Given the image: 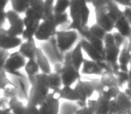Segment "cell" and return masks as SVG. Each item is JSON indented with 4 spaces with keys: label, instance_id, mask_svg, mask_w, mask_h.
<instances>
[{
    "label": "cell",
    "instance_id": "cell-1",
    "mask_svg": "<svg viewBox=\"0 0 131 114\" xmlns=\"http://www.w3.org/2000/svg\"><path fill=\"white\" fill-rule=\"evenodd\" d=\"M95 7V23L107 33H112L115 23L123 12L115 1H92L89 2Z\"/></svg>",
    "mask_w": 131,
    "mask_h": 114
},
{
    "label": "cell",
    "instance_id": "cell-2",
    "mask_svg": "<svg viewBox=\"0 0 131 114\" xmlns=\"http://www.w3.org/2000/svg\"><path fill=\"white\" fill-rule=\"evenodd\" d=\"M29 8L23 16L25 25V30L21 36L23 41L35 38V34L43 20L45 10V1L43 0H29Z\"/></svg>",
    "mask_w": 131,
    "mask_h": 114
},
{
    "label": "cell",
    "instance_id": "cell-3",
    "mask_svg": "<svg viewBox=\"0 0 131 114\" xmlns=\"http://www.w3.org/2000/svg\"><path fill=\"white\" fill-rule=\"evenodd\" d=\"M69 16L71 23L66 29L77 30L79 34L88 29V21L90 16V9L86 1H71L69 9Z\"/></svg>",
    "mask_w": 131,
    "mask_h": 114
},
{
    "label": "cell",
    "instance_id": "cell-4",
    "mask_svg": "<svg viewBox=\"0 0 131 114\" xmlns=\"http://www.w3.org/2000/svg\"><path fill=\"white\" fill-rule=\"evenodd\" d=\"M51 93L48 81V75L39 73L36 77L35 82L30 86L28 95L27 104L40 107L46 102Z\"/></svg>",
    "mask_w": 131,
    "mask_h": 114
},
{
    "label": "cell",
    "instance_id": "cell-5",
    "mask_svg": "<svg viewBox=\"0 0 131 114\" xmlns=\"http://www.w3.org/2000/svg\"><path fill=\"white\" fill-rule=\"evenodd\" d=\"M53 71L60 74L62 81V86H72L81 79L80 71H77L71 62L70 52L64 54L63 62L54 63Z\"/></svg>",
    "mask_w": 131,
    "mask_h": 114
},
{
    "label": "cell",
    "instance_id": "cell-6",
    "mask_svg": "<svg viewBox=\"0 0 131 114\" xmlns=\"http://www.w3.org/2000/svg\"><path fill=\"white\" fill-rule=\"evenodd\" d=\"M79 33L77 30L70 29H62L58 30L53 38L57 50L64 55L67 53L71 52L74 47L79 43Z\"/></svg>",
    "mask_w": 131,
    "mask_h": 114
},
{
    "label": "cell",
    "instance_id": "cell-7",
    "mask_svg": "<svg viewBox=\"0 0 131 114\" xmlns=\"http://www.w3.org/2000/svg\"><path fill=\"white\" fill-rule=\"evenodd\" d=\"M104 59L105 62L112 71L119 70L118 60L121 54V47L116 45L113 33H108L104 40Z\"/></svg>",
    "mask_w": 131,
    "mask_h": 114
},
{
    "label": "cell",
    "instance_id": "cell-8",
    "mask_svg": "<svg viewBox=\"0 0 131 114\" xmlns=\"http://www.w3.org/2000/svg\"><path fill=\"white\" fill-rule=\"evenodd\" d=\"M58 25L54 17L50 20L42 21L35 34V39L39 42H48L52 40L58 31Z\"/></svg>",
    "mask_w": 131,
    "mask_h": 114
},
{
    "label": "cell",
    "instance_id": "cell-9",
    "mask_svg": "<svg viewBox=\"0 0 131 114\" xmlns=\"http://www.w3.org/2000/svg\"><path fill=\"white\" fill-rule=\"evenodd\" d=\"M26 62V59L21 55L18 51H15V52H13L9 54V57L7 58L6 62H5L4 71L7 74H11L17 77L21 76L23 78H24L20 73V70L24 69Z\"/></svg>",
    "mask_w": 131,
    "mask_h": 114
},
{
    "label": "cell",
    "instance_id": "cell-10",
    "mask_svg": "<svg viewBox=\"0 0 131 114\" xmlns=\"http://www.w3.org/2000/svg\"><path fill=\"white\" fill-rule=\"evenodd\" d=\"M7 14V21L9 23V27L6 29L7 32L12 37L21 38L23 32L25 30V25L23 21V17L20 14L11 10L6 11Z\"/></svg>",
    "mask_w": 131,
    "mask_h": 114
},
{
    "label": "cell",
    "instance_id": "cell-11",
    "mask_svg": "<svg viewBox=\"0 0 131 114\" xmlns=\"http://www.w3.org/2000/svg\"><path fill=\"white\" fill-rule=\"evenodd\" d=\"M73 87L79 97V102H78L79 106L86 105V102L89 99H92V96L95 93V87L90 80L80 79L75 84Z\"/></svg>",
    "mask_w": 131,
    "mask_h": 114
},
{
    "label": "cell",
    "instance_id": "cell-12",
    "mask_svg": "<svg viewBox=\"0 0 131 114\" xmlns=\"http://www.w3.org/2000/svg\"><path fill=\"white\" fill-rule=\"evenodd\" d=\"M23 43L21 38L12 37L8 34L6 29H0V49L8 51L12 49H17Z\"/></svg>",
    "mask_w": 131,
    "mask_h": 114
},
{
    "label": "cell",
    "instance_id": "cell-13",
    "mask_svg": "<svg viewBox=\"0 0 131 114\" xmlns=\"http://www.w3.org/2000/svg\"><path fill=\"white\" fill-rule=\"evenodd\" d=\"M110 70L109 66L106 62H96L91 61L89 59H86L80 70V73L84 75H96V76H102L104 71Z\"/></svg>",
    "mask_w": 131,
    "mask_h": 114
},
{
    "label": "cell",
    "instance_id": "cell-14",
    "mask_svg": "<svg viewBox=\"0 0 131 114\" xmlns=\"http://www.w3.org/2000/svg\"><path fill=\"white\" fill-rule=\"evenodd\" d=\"M38 50V47L36 45V39L32 38V39L23 41V43L18 48L17 51L27 61H29V60H34V59H36Z\"/></svg>",
    "mask_w": 131,
    "mask_h": 114
},
{
    "label": "cell",
    "instance_id": "cell-15",
    "mask_svg": "<svg viewBox=\"0 0 131 114\" xmlns=\"http://www.w3.org/2000/svg\"><path fill=\"white\" fill-rule=\"evenodd\" d=\"M60 100L61 99L59 97L58 91L51 92L46 102L41 106H44L49 114H60Z\"/></svg>",
    "mask_w": 131,
    "mask_h": 114
},
{
    "label": "cell",
    "instance_id": "cell-16",
    "mask_svg": "<svg viewBox=\"0 0 131 114\" xmlns=\"http://www.w3.org/2000/svg\"><path fill=\"white\" fill-rule=\"evenodd\" d=\"M79 41H80L81 45H82L83 51H84V53H86L88 54V56L89 57V60L94 61V62H100V63L105 62L104 56L102 55L88 40L81 38Z\"/></svg>",
    "mask_w": 131,
    "mask_h": 114
},
{
    "label": "cell",
    "instance_id": "cell-17",
    "mask_svg": "<svg viewBox=\"0 0 131 114\" xmlns=\"http://www.w3.org/2000/svg\"><path fill=\"white\" fill-rule=\"evenodd\" d=\"M131 62V55L129 50H128V39L124 43L121 50V54L118 60V66L119 71L123 72H128L129 71V65Z\"/></svg>",
    "mask_w": 131,
    "mask_h": 114
},
{
    "label": "cell",
    "instance_id": "cell-18",
    "mask_svg": "<svg viewBox=\"0 0 131 114\" xmlns=\"http://www.w3.org/2000/svg\"><path fill=\"white\" fill-rule=\"evenodd\" d=\"M70 57H71V62L75 67L77 71H80L82 65L85 62V57H84V51L82 49V45H81L80 41L74 47V48L70 52Z\"/></svg>",
    "mask_w": 131,
    "mask_h": 114
},
{
    "label": "cell",
    "instance_id": "cell-19",
    "mask_svg": "<svg viewBox=\"0 0 131 114\" xmlns=\"http://www.w3.org/2000/svg\"><path fill=\"white\" fill-rule=\"evenodd\" d=\"M114 29H116L117 30L116 32H118L119 35H121L126 39L131 38V24L129 21H128V19L124 17L123 14L116 21Z\"/></svg>",
    "mask_w": 131,
    "mask_h": 114
},
{
    "label": "cell",
    "instance_id": "cell-20",
    "mask_svg": "<svg viewBox=\"0 0 131 114\" xmlns=\"http://www.w3.org/2000/svg\"><path fill=\"white\" fill-rule=\"evenodd\" d=\"M24 71L27 75L28 80H29V84H30V86H31L35 82L36 77L38 76L39 73H41L39 65H38V62H37L36 59L27 61L26 65H25V67H24Z\"/></svg>",
    "mask_w": 131,
    "mask_h": 114
},
{
    "label": "cell",
    "instance_id": "cell-21",
    "mask_svg": "<svg viewBox=\"0 0 131 114\" xmlns=\"http://www.w3.org/2000/svg\"><path fill=\"white\" fill-rule=\"evenodd\" d=\"M60 99H63L66 102H79V97L73 86H62L58 91Z\"/></svg>",
    "mask_w": 131,
    "mask_h": 114
},
{
    "label": "cell",
    "instance_id": "cell-22",
    "mask_svg": "<svg viewBox=\"0 0 131 114\" xmlns=\"http://www.w3.org/2000/svg\"><path fill=\"white\" fill-rule=\"evenodd\" d=\"M36 61H37V62H38V65H39L41 73L48 75L53 72L52 68H51V65H50V63H49L48 58H47V56L45 55L43 51H42L40 48H38V53H37Z\"/></svg>",
    "mask_w": 131,
    "mask_h": 114
},
{
    "label": "cell",
    "instance_id": "cell-23",
    "mask_svg": "<svg viewBox=\"0 0 131 114\" xmlns=\"http://www.w3.org/2000/svg\"><path fill=\"white\" fill-rule=\"evenodd\" d=\"M8 108L14 114H25L27 104H25L19 97H14L8 101Z\"/></svg>",
    "mask_w": 131,
    "mask_h": 114
},
{
    "label": "cell",
    "instance_id": "cell-24",
    "mask_svg": "<svg viewBox=\"0 0 131 114\" xmlns=\"http://www.w3.org/2000/svg\"><path fill=\"white\" fill-rule=\"evenodd\" d=\"M111 110V101L99 95L96 98V108L95 114H109Z\"/></svg>",
    "mask_w": 131,
    "mask_h": 114
},
{
    "label": "cell",
    "instance_id": "cell-25",
    "mask_svg": "<svg viewBox=\"0 0 131 114\" xmlns=\"http://www.w3.org/2000/svg\"><path fill=\"white\" fill-rule=\"evenodd\" d=\"M12 10L17 13L18 14H24L27 12V10L29 8V0H13L10 1Z\"/></svg>",
    "mask_w": 131,
    "mask_h": 114
},
{
    "label": "cell",
    "instance_id": "cell-26",
    "mask_svg": "<svg viewBox=\"0 0 131 114\" xmlns=\"http://www.w3.org/2000/svg\"><path fill=\"white\" fill-rule=\"evenodd\" d=\"M48 81L51 92L59 91L62 87V81L59 73L53 71L52 73L48 74Z\"/></svg>",
    "mask_w": 131,
    "mask_h": 114
},
{
    "label": "cell",
    "instance_id": "cell-27",
    "mask_svg": "<svg viewBox=\"0 0 131 114\" xmlns=\"http://www.w3.org/2000/svg\"><path fill=\"white\" fill-rule=\"evenodd\" d=\"M71 1H65V0H57L54 1L53 5V13L54 14H63L67 13V10L70 9Z\"/></svg>",
    "mask_w": 131,
    "mask_h": 114
},
{
    "label": "cell",
    "instance_id": "cell-28",
    "mask_svg": "<svg viewBox=\"0 0 131 114\" xmlns=\"http://www.w3.org/2000/svg\"><path fill=\"white\" fill-rule=\"evenodd\" d=\"M2 92H3V97L10 100L11 98L18 96V86L12 81V83L5 86Z\"/></svg>",
    "mask_w": 131,
    "mask_h": 114
},
{
    "label": "cell",
    "instance_id": "cell-29",
    "mask_svg": "<svg viewBox=\"0 0 131 114\" xmlns=\"http://www.w3.org/2000/svg\"><path fill=\"white\" fill-rule=\"evenodd\" d=\"M88 32H89L92 36L95 37V38H100V39H102V40H104L106 35L108 34L104 29L101 28L96 23H95V24H93L92 26H90L89 28H88Z\"/></svg>",
    "mask_w": 131,
    "mask_h": 114
},
{
    "label": "cell",
    "instance_id": "cell-30",
    "mask_svg": "<svg viewBox=\"0 0 131 114\" xmlns=\"http://www.w3.org/2000/svg\"><path fill=\"white\" fill-rule=\"evenodd\" d=\"M53 5H54V1L45 0V10H44V16H43V20H42V21L50 20L54 17Z\"/></svg>",
    "mask_w": 131,
    "mask_h": 114
},
{
    "label": "cell",
    "instance_id": "cell-31",
    "mask_svg": "<svg viewBox=\"0 0 131 114\" xmlns=\"http://www.w3.org/2000/svg\"><path fill=\"white\" fill-rule=\"evenodd\" d=\"M79 106L74 102H66L60 108V114H76Z\"/></svg>",
    "mask_w": 131,
    "mask_h": 114
},
{
    "label": "cell",
    "instance_id": "cell-32",
    "mask_svg": "<svg viewBox=\"0 0 131 114\" xmlns=\"http://www.w3.org/2000/svg\"><path fill=\"white\" fill-rule=\"evenodd\" d=\"M12 83V80H10L7 77V73L5 71L0 72V91H3L6 86Z\"/></svg>",
    "mask_w": 131,
    "mask_h": 114
},
{
    "label": "cell",
    "instance_id": "cell-33",
    "mask_svg": "<svg viewBox=\"0 0 131 114\" xmlns=\"http://www.w3.org/2000/svg\"><path fill=\"white\" fill-rule=\"evenodd\" d=\"M9 54H10V53L8 51L0 49V72L4 71L5 62H6L7 58L9 57Z\"/></svg>",
    "mask_w": 131,
    "mask_h": 114
},
{
    "label": "cell",
    "instance_id": "cell-34",
    "mask_svg": "<svg viewBox=\"0 0 131 114\" xmlns=\"http://www.w3.org/2000/svg\"><path fill=\"white\" fill-rule=\"evenodd\" d=\"M25 114H40L39 107L32 105V104H27V109Z\"/></svg>",
    "mask_w": 131,
    "mask_h": 114
},
{
    "label": "cell",
    "instance_id": "cell-35",
    "mask_svg": "<svg viewBox=\"0 0 131 114\" xmlns=\"http://www.w3.org/2000/svg\"><path fill=\"white\" fill-rule=\"evenodd\" d=\"M76 114H95V113L86 105H83V106H79L78 111H76Z\"/></svg>",
    "mask_w": 131,
    "mask_h": 114
},
{
    "label": "cell",
    "instance_id": "cell-36",
    "mask_svg": "<svg viewBox=\"0 0 131 114\" xmlns=\"http://www.w3.org/2000/svg\"><path fill=\"white\" fill-rule=\"evenodd\" d=\"M7 21V14L6 11L0 10V29L4 28V25Z\"/></svg>",
    "mask_w": 131,
    "mask_h": 114
},
{
    "label": "cell",
    "instance_id": "cell-37",
    "mask_svg": "<svg viewBox=\"0 0 131 114\" xmlns=\"http://www.w3.org/2000/svg\"><path fill=\"white\" fill-rule=\"evenodd\" d=\"M119 6H123L124 8L131 7V0H123V1H115Z\"/></svg>",
    "mask_w": 131,
    "mask_h": 114
},
{
    "label": "cell",
    "instance_id": "cell-38",
    "mask_svg": "<svg viewBox=\"0 0 131 114\" xmlns=\"http://www.w3.org/2000/svg\"><path fill=\"white\" fill-rule=\"evenodd\" d=\"M8 99L5 97H0V108H4L8 106Z\"/></svg>",
    "mask_w": 131,
    "mask_h": 114
},
{
    "label": "cell",
    "instance_id": "cell-39",
    "mask_svg": "<svg viewBox=\"0 0 131 114\" xmlns=\"http://www.w3.org/2000/svg\"><path fill=\"white\" fill-rule=\"evenodd\" d=\"M10 3L7 0H0V10L2 11H5V8H6L7 5Z\"/></svg>",
    "mask_w": 131,
    "mask_h": 114
},
{
    "label": "cell",
    "instance_id": "cell-40",
    "mask_svg": "<svg viewBox=\"0 0 131 114\" xmlns=\"http://www.w3.org/2000/svg\"><path fill=\"white\" fill-rule=\"evenodd\" d=\"M0 114H14L8 108V106L4 108H0Z\"/></svg>",
    "mask_w": 131,
    "mask_h": 114
},
{
    "label": "cell",
    "instance_id": "cell-41",
    "mask_svg": "<svg viewBox=\"0 0 131 114\" xmlns=\"http://www.w3.org/2000/svg\"><path fill=\"white\" fill-rule=\"evenodd\" d=\"M128 76H129V80L131 79V62L129 65V71H128Z\"/></svg>",
    "mask_w": 131,
    "mask_h": 114
}]
</instances>
